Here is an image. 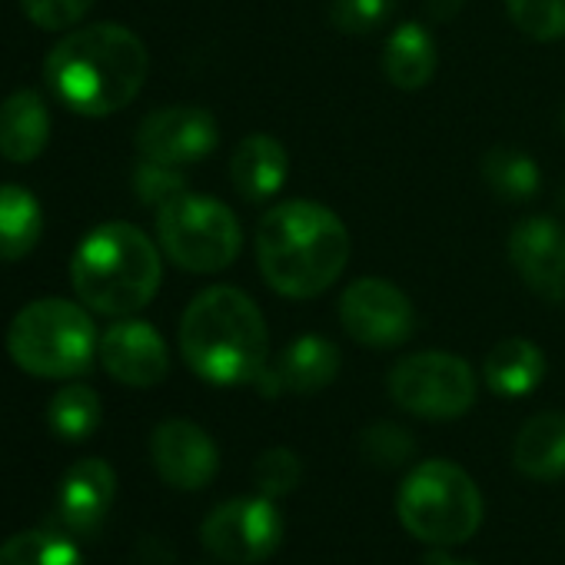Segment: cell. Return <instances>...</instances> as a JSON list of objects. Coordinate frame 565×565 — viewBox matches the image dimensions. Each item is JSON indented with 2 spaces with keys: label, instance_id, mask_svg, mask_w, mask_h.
<instances>
[{
  "label": "cell",
  "instance_id": "27",
  "mask_svg": "<svg viewBox=\"0 0 565 565\" xmlns=\"http://www.w3.org/2000/svg\"><path fill=\"white\" fill-rule=\"evenodd\" d=\"M505 14L532 41L565 38V0H505Z\"/></svg>",
  "mask_w": 565,
  "mask_h": 565
},
{
  "label": "cell",
  "instance_id": "17",
  "mask_svg": "<svg viewBox=\"0 0 565 565\" xmlns=\"http://www.w3.org/2000/svg\"><path fill=\"white\" fill-rule=\"evenodd\" d=\"M290 177V153L269 134H249L236 143L230 160V180L243 200H269Z\"/></svg>",
  "mask_w": 565,
  "mask_h": 565
},
{
  "label": "cell",
  "instance_id": "5",
  "mask_svg": "<svg viewBox=\"0 0 565 565\" xmlns=\"http://www.w3.org/2000/svg\"><path fill=\"white\" fill-rule=\"evenodd\" d=\"M482 492L472 476L446 459L419 462L406 472L396 492V515L409 535L446 548L476 535L482 525Z\"/></svg>",
  "mask_w": 565,
  "mask_h": 565
},
{
  "label": "cell",
  "instance_id": "11",
  "mask_svg": "<svg viewBox=\"0 0 565 565\" xmlns=\"http://www.w3.org/2000/svg\"><path fill=\"white\" fill-rule=\"evenodd\" d=\"M220 143V127L210 110L177 104L147 114L137 127V150L143 160L167 167H190L210 157Z\"/></svg>",
  "mask_w": 565,
  "mask_h": 565
},
{
  "label": "cell",
  "instance_id": "14",
  "mask_svg": "<svg viewBox=\"0 0 565 565\" xmlns=\"http://www.w3.org/2000/svg\"><path fill=\"white\" fill-rule=\"evenodd\" d=\"M343 356L333 340L307 333L297 337L287 350L276 356V363H266L253 386L259 396H282V393H297V396H313L327 390L340 376Z\"/></svg>",
  "mask_w": 565,
  "mask_h": 565
},
{
  "label": "cell",
  "instance_id": "4",
  "mask_svg": "<svg viewBox=\"0 0 565 565\" xmlns=\"http://www.w3.org/2000/svg\"><path fill=\"white\" fill-rule=\"evenodd\" d=\"M160 279V249L134 223L90 230L71 259L74 294L104 317H134L157 297Z\"/></svg>",
  "mask_w": 565,
  "mask_h": 565
},
{
  "label": "cell",
  "instance_id": "1",
  "mask_svg": "<svg viewBox=\"0 0 565 565\" xmlns=\"http://www.w3.org/2000/svg\"><path fill=\"white\" fill-rule=\"evenodd\" d=\"M256 263L279 297L313 300L343 276L350 263V230L313 200L276 203L256 226Z\"/></svg>",
  "mask_w": 565,
  "mask_h": 565
},
{
  "label": "cell",
  "instance_id": "9",
  "mask_svg": "<svg viewBox=\"0 0 565 565\" xmlns=\"http://www.w3.org/2000/svg\"><path fill=\"white\" fill-rule=\"evenodd\" d=\"M200 539L210 555L230 565H256L269 558L282 542V515L273 499L246 495L216 505L203 525Z\"/></svg>",
  "mask_w": 565,
  "mask_h": 565
},
{
  "label": "cell",
  "instance_id": "19",
  "mask_svg": "<svg viewBox=\"0 0 565 565\" xmlns=\"http://www.w3.org/2000/svg\"><path fill=\"white\" fill-rule=\"evenodd\" d=\"M512 462L529 479H539V482L562 479L565 476V413L532 416L512 443Z\"/></svg>",
  "mask_w": 565,
  "mask_h": 565
},
{
  "label": "cell",
  "instance_id": "3",
  "mask_svg": "<svg viewBox=\"0 0 565 565\" xmlns=\"http://www.w3.org/2000/svg\"><path fill=\"white\" fill-rule=\"evenodd\" d=\"M180 353L213 386L253 383L269 353L266 320L243 290L210 287L193 297L180 320Z\"/></svg>",
  "mask_w": 565,
  "mask_h": 565
},
{
  "label": "cell",
  "instance_id": "15",
  "mask_svg": "<svg viewBox=\"0 0 565 565\" xmlns=\"http://www.w3.org/2000/svg\"><path fill=\"white\" fill-rule=\"evenodd\" d=\"M150 459L173 489H203L220 469L216 443L190 419L160 423L150 436Z\"/></svg>",
  "mask_w": 565,
  "mask_h": 565
},
{
  "label": "cell",
  "instance_id": "12",
  "mask_svg": "<svg viewBox=\"0 0 565 565\" xmlns=\"http://www.w3.org/2000/svg\"><path fill=\"white\" fill-rule=\"evenodd\" d=\"M509 259L535 297L545 303H565V226L558 220H519L509 233Z\"/></svg>",
  "mask_w": 565,
  "mask_h": 565
},
{
  "label": "cell",
  "instance_id": "33",
  "mask_svg": "<svg viewBox=\"0 0 565 565\" xmlns=\"http://www.w3.org/2000/svg\"><path fill=\"white\" fill-rule=\"evenodd\" d=\"M426 565H472V562H462V558H452V555H446V552H429L426 555Z\"/></svg>",
  "mask_w": 565,
  "mask_h": 565
},
{
  "label": "cell",
  "instance_id": "31",
  "mask_svg": "<svg viewBox=\"0 0 565 565\" xmlns=\"http://www.w3.org/2000/svg\"><path fill=\"white\" fill-rule=\"evenodd\" d=\"M21 4L41 31H71L87 18L94 0H21Z\"/></svg>",
  "mask_w": 565,
  "mask_h": 565
},
{
  "label": "cell",
  "instance_id": "10",
  "mask_svg": "<svg viewBox=\"0 0 565 565\" xmlns=\"http://www.w3.org/2000/svg\"><path fill=\"white\" fill-rule=\"evenodd\" d=\"M340 323L353 343L370 350H393L413 337L416 310L396 282L363 276L350 282L340 297Z\"/></svg>",
  "mask_w": 565,
  "mask_h": 565
},
{
  "label": "cell",
  "instance_id": "34",
  "mask_svg": "<svg viewBox=\"0 0 565 565\" xmlns=\"http://www.w3.org/2000/svg\"><path fill=\"white\" fill-rule=\"evenodd\" d=\"M558 127H562V134H565V110H562V117H558Z\"/></svg>",
  "mask_w": 565,
  "mask_h": 565
},
{
  "label": "cell",
  "instance_id": "21",
  "mask_svg": "<svg viewBox=\"0 0 565 565\" xmlns=\"http://www.w3.org/2000/svg\"><path fill=\"white\" fill-rule=\"evenodd\" d=\"M383 71H386V81L393 87L423 90L436 74V41H433V34L416 21L399 24L390 34L386 47H383Z\"/></svg>",
  "mask_w": 565,
  "mask_h": 565
},
{
  "label": "cell",
  "instance_id": "7",
  "mask_svg": "<svg viewBox=\"0 0 565 565\" xmlns=\"http://www.w3.org/2000/svg\"><path fill=\"white\" fill-rule=\"evenodd\" d=\"M157 239L180 269L220 273L239 256L243 230L226 203L186 190L157 210Z\"/></svg>",
  "mask_w": 565,
  "mask_h": 565
},
{
  "label": "cell",
  "instance_id": "8",
  "mask_svg": "<svg viewBox=\"0 0 565 565\" xmlns=\"http://www.w3.org/2000/svg\"><path fill=\"white\" fill-rule=\"evenodd\" d=\"M479 393L476 373L462 356L426 350L399 360L390 373V396L419 419H459Z\"/></svg>",
  "mask_w": 565,
  "mask_h": 565
},
{
  "label": "cell",
  "instance_id": "22",
  "mask_svg": "<svg viewBox=\"0 0 565 565\" xmlns=\"http://www.w3.org/2000/svg\"><path fill=\"white\" fill-rule=\"evenodd\" d=\"M44 233L41 200L18 183H0V259H24Z\"/></svg>",
  "mask_w": 565,
  "mask_h": 565
},
{
  "label": "cell",
  "instance_id": "24",
  "mask_svg": "<svg viewBox=\"0 0 565 565\" xmlns=\"http://www.w3.org/2000/svg\"><path fill=\"white\" fill-rule=\"evenodd\" d=\"M47 423L61 439L81 443V439L94 436L100 426V396L84 383H71L51 399Z\"/></svg>",
  "mask_w": 565,
  "mask_h": 565
},
{
  "label": "cell",
  "instance_id": "25",
  "mask_svg": "<svg viewBox=\"0 0 565 565\" xmlns=\"http://www.w3.org/2000/svg\"><path fill=\"white\" fill-rule=\"evenodd\" d=\"M0 565H84V558L67 535L54 529H34L11 535L0 545Z\"/></svg>",
  "mask_w": 565,
  "mask_h": 565
},
{
  "label": "cell",
  "instance_id": "30",
  "mask_svg": "<svg viewBox=\"0 0 565 565\" xmlns=\"http://www.w3.org/2000/svg\"><path fill=\"white\" fill-rule=\"evenodd\" d=\"M393 14V0H333L330 4V21L337 31L363 38L380 31Z\"/></svg>",
  "mask_w": 565,
  "mask_h": 565
},
{
  "label": "cell",
  "instance_id": "28",
  "mask_svg": "<svg viewBox=\"0 0 565 565\" xmlns=\"http://www.w3.org/2000/svg\"><path fill=\"white\" fill-rule=\"evenodd\" d=\"M360 452H363L366 462H373L380 469H396V466H406L413 459L416 443L396 423H373L360 436Z\"/></svg>",
  "mask_w": 565,
  "mask_h": 565
},
{
  "label": "cell",
  "instance_id": "23",
  "mask_svg": "<svg viewBox=\"0 0 565 565\" xmlns=\"http://www.w3.org/2000/svg\"><path fill=\"white\" fill-rule=\"evenodd\" d=\"M482 180L499 200L522 203L539 193L542 170L529 153H522L515 147H492L482 157Z\"/></svg>",
  "mask_w": 565,
  "mask_h": 565
},
{
  "label": "cell",
  "instance_id": "29",
  "mask_svg": "<svg viewBox=\"0 0 565 565\" xmlns=\"http://www.w3.org/2000/svg\"><path fill=\"white\" fill-rule=\"evenodd\" d=\"M134 193L140 203L160 210L170 200H177L180 193H186V180L180 173V167H167V163H153V160H140L134 170Z\"/></svg>",
  "mask_w": 565,
  "mask_h": 565
},
{
  "label": "cell",
  "instance_id": "16",
  "mask_svg": "<svg viewBox=\"0 0 565 565\" xmlns=\"http://www.w3.org/2000/svg\"><path fill=\"white\" fill-rule=\"evenodd\" d=\"M117 495V472L107 459H81L67 469L61 482L57 519L67 532L90 535L107 519Z\"/></svg>",
  "mask_w": 565,
  "mask_h": 565
},
{
  "label": "cell",
  "instance_id": "18",
  "mask_svg": "<svg viewBox=\"0 0 565 565\" xmlns=\"http://www.w3.org/2000/svg\"><path fill=\"white\" fill-rule=\"evenodd\" d=\"M51 140V110L38 90H18L0 104V157L34 163Z\"/></svg>",
  "mask_w": 565,
  "mask_h": 565
},
{
  "label": "cell",
  "instance_id": "26",
  "mask_svg": "<svg viewBox=\"0 0 565 565\" xmlns=\"http://www.w3.org/2000/svg\"><path fill=\"white\" fill-rule=\"evenodd\" d=\"M303 479V459L287 449V446H273L266 452H259L256 466H253V482L256 492L266 499H282L290 495Z\"/></svg>",
  "mask_w": 565,
  "mask_h": 565
},
{
  "label": "cell",
  "instance_id": "6",
  "mask_svg": "<svg viewBox=\"0 0 565 565\" xmlns=\"http://www.w3.org/2000/svg\"><path fill=\"white\" fill-rule=\"evenodd\" d=\"M97 347L100 340L90 313L61 297L28 303L8 330L11 360L24 373L44 380L84 376L97 360Z\"/></svg>",
  "mask_w": 565,
  "mask_h": 565
},
{
  "label": "cell",
  "instance_id": "2",
  "mask_svg": "<svg viewBox=\"0 0 565 565\" xmlns=\"http://www.w3.org/2000/svg\"><path fill=\"white\" fill-rule=\"evenodd\" d=\"M150 74L143 41L124 24H90L54 44L44 64L51 94L81 117H110L137 100Z\"/></svg>",
  "mask_w": 565,
  "mask_h": 565
},
{
  "label": "cell",
  "instance_id": "13",
  "mask_svg": "<svg viewBox=\"0 0 565 565\" xmlns=\"http://www.w3.org/2000/svg\"><path fill=\"white\" fill-rule=\"evenodd\" d=\"M100 366L124 386H137V390H150L157 383H163V376L170 373V353L163 337L134 317H120V323H114L97 347Z\"/></svg>",
  "mask_w": 565,
  "mask_h": 565
},
{
  "label": "cell",
  "instance_id": "32",
  "mask_svg": "<svg viewBox=\"0 0 565 565\" xmlns=\"http://www.w3.org/2000/svg\"><path fill=\"white\" fill-rule=\"evenodd\" d=\"M466 0H426V14L433 21H452L462 11Z\"/></svg>",
  "mask_w": 565,
  "mask_h": 565
},
{
  "label": "cell",
  "instance_id": "20",
  "mask_svg": "<svg viewBox=\"0 0 565 565\" xmlns=\"http://www.w3.org/2000/svg\"><path fill=\"white\" fill-rule=\"evenodd\" d=\"M542 376H545V356L532 340H522V337H509L495 343L482 363L486 386L502 399L529 396L542 383Z\"/></svg>",
  "mask_w": 565,
  "mask_h": 565
}]
</instances>
